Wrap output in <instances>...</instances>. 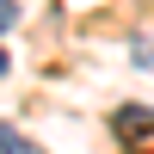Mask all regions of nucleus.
<instances>
[{"label":"nucleus","instance_id":"obj_1","mask_svg":"<svg viewBox=\"0 0 154 154\" xmlns=\"http://www.w3.org/2000/svg\"><path fill=\"white\" fill-rule=\"evenodd\" d=\"M0 154H43V148H31V142H25V136L12 130L6 117H0Z\"/></svg>","mask_w":154,"mask_h":154},{"label":"nucleus","instance_id":"obj_2","mask_svg":"<svg viewBox=\"0 0 154 154\" xmlns=\"http://www.w3.org/2000/svg\"><path fill=\"white\" fill-rule=\"evenodd\" d=\"M12 19H19V12H12V0H0V31H12Z\"/></svg>","mask_w":154,"mask_h":154},{"label":"nucleus","instance_id":"obj_3","mask_svg":"<svg viewBox=\"0 0 154 154\" xmlns=\"http://www.w3.org/2000/svg\"><path fill=\"white\" fill-rule=\"evenodd\" d=\"M136 62H142V68H154V43H136Z\"/></svg>","mask_w":154,"mask_h":154},{"label":"nucleus","instance_id":"obj_4","mask_svg":"<svg viewBox=\"0 0 154 154\" xmlns=\"http://www.w3.org/2000/svg\"><path fill=\"white\" fill-rule=\"evenodd\" d=\"M0 74H6V49H0Z\"/></svg>","mask_w":154,"mask_h":154}]
</instances>
